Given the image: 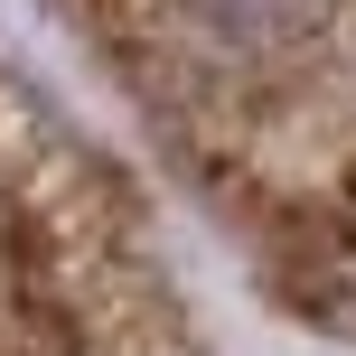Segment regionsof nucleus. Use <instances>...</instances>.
<instances>
[{
	"label": "nucleus",
	"instance_id": "f03ea898",
	"mask_svg": "<svg viewBox=\"0 0 356 356\" xmlns=\"http://www.w3.org/2000/svg\"><path fill=\"white\" fill-rule=\"evenodd\" d=\"M160 216L75 113L0 56V356H178Z\"/></svg>",
	"mask_w": 356,
	"mask_h": 356
},
{
	"label": "nucleus",
	"instance_id": "f257e3e1",
	"mask_svg": "<svg viewBox=\"0 0 356 356\" xmlns=\"http://www.w3.org/2000/svg\"><path fill=\"white\" fill-rule=\"evenodd\" d=\"M291 319L356 338V0H47Z\"/></svg>",
	"mask_w": 356,
	"mask_h": 356
}]
</instances>
